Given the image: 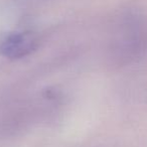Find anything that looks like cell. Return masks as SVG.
Returning a JSON list of instances; mask_svg holds the SVG:
<instances>
[{"label": "cell", "instance_id": "1", "mask_svg": "<svg viewBox=\"0 0 147 147\" xmlns=\"http://www.w3.org/2000/svg\"><path fill=\"white\" fill-rule=\"evenodd\" d=\"M38 47V38L32 32H15L3 40L0 51L8 59H21L30 55Z\"/></svg>", "mask_w": 147, "mask_h": 147}]
</instances>
